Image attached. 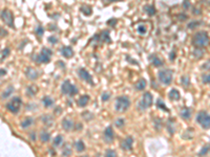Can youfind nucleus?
Returning a JSON list of instances; mask_svg holds the SVG:
<instances>
[{
    "mask_svg": "<svg viewBox=\"0 0 210 157\" xmlns=\"http://www.w3.org/2000/svg\"><path fill=\"white\" fill-rule=\"evenodd\" d=\"M157 106H158V108H159V109H162V110H164V111H166V112H169V109L166 107V104H165L164 102L162 101V98H158Z\"/></svg>",
    "mask_w": 210,
    "mask_h": 157,
    "instance_id": "31",
    "label": "nucleus"
},
{
    "mask_svg": "<svg viewBox=\"0 0 210 157\" xmlns=\"http://www.w3.org/2000/svg\"><path fill=\"white\" fill-rule=\"evenodd\" d=\"M197 123L203 129L208 130L210 128V116L208 112L205 111V110H201L197 115Z\"/></svg>",
    "mask_w": 210,
    "mask_h": 157,
    "instance_id": "4",
    "label": "nucleus"
},
{
    "mask_svg": "<svg viewBox=\"0 0 210 157\" xmlns=\"http://www.w3.org/2000/svg\"><path fill=\"white\" fill-rule=\"evenodd\" d=\"M105 156H107V157H115V156H117V152L116 151H114V150H107L106 152H105Z\"/></svg>",
    "mask_w": 210,
    "mask_h": 157,
    "instance_id": "42",
    "label": "nucleus"
},
{
    "mask_svg": "<svg viewBox=\"0 0 210 157\" xmlns=\"http://www.w3.org/2000/svg\"><path fill=\"white\" fill-rule=\"evenodd\" d=\"M202 80H203L204 84H209V81H210L209 73H204L203 76H202Z\"/></svg>",
    "mask_w": 210,
    "mask_h": 157,
    "instance_id": "43",
    "label": "nucleus"
},
{
    "mask_svg": "<svg viewBox=\"0 0 210 157\" xmlns=\"http://www.w3.org/2000/svg\"><path fill=\"white\" fill-rule=\"evenodd\" d=\"M193 55L195 56V58H198V59H200L204 56V50L203 48H199V47H195L194 51H193Z\"/></svg>",
    "mask_w": 210,
    "mask_h": 157,
    "instance_id": "36",
    "label": "nucleus"
},
{
    "mask_svg": "<svg viewBox=\"0 0 210 157\" xmlns=\"http://www.w3.org/2000/svg\"><path fill=\"white\" fill-rule=\"evenodd\" d=\"M99 39L102 40V42H105V43H112V39H110V36H109V31H107V29H105L101 33L100 35H99Z\"/></svg>",
    "mask_w": 210,
    "mask_h": 157,
    "instance_id": "19",
    "label": "nucleus"
},
{
    "mask_svg": "<svg viewBox=\"0 0 210 157\" xmlns=\"http://www.w3.org/2000/svg\"><path fill=\"white\" fill-rule=\"evenodd\" d=\"M75 148H76L77 152H80V153H82L85 151V145L82 140H78V142H76V144H75Z\"/></svg>",
    "mask_w": 210,
    "mask_h": 157,
    "instance_id": "28",
    "label": "nucleus"
},
{
    "mask_svg": "<svg viewBox=\"0 0 210 157\" xmlns=\"http://www.w3.org/2000/svg\"><path fill=\"white\" fill-rule=\"evenodd\" d=\"M153 103V94H151L150 92H145L144 94L142 96V101L140 102V104L138 105V106L140 107V109L142 110H145L149 108V107H151V105Z\"/></svg>",
    "mask_w": 210,
    "mask_h": 157,
    "instance_id": "9",
    "label": "nucleus"
},
{
    "mask_svg": "<svg viewBox=\"0 0 210 157\" xmlns=\"http://www.w3.org/2000/svg\"><path fill=\"white\" fill-rule=\"evenodd\" d=\"M183 7L185 10H189L190 9V2L189 0H185V1L183 2Z\"/></svg>",
    "mask_w": 210,
    "mask_h": 157,
    "instance_id": "48",
    "label": "nucleus"
},
{
    "mask_svg": "<svg viewBox=\"0 0 210 157\" xmlns=\"http://www.w3.org/2000/svg\"><path fill=\"white\" fill-rule=\"evenodd\" d=\"M89 102V95H82L81 98L77 101V104H78L79 107H85Z\"/></svg>",
    "mask_w": 210,
    "mask_h": 157,
    "instance_id": "23",
    "label": "nucleus"
},
{
    "mask_svg": "<svg viewBox=\"0 0 210 157\" xmlns=\"http://www.w3.org/2000/svg\"><path fill=\"white\" fill-rule=\"evenodd\" d=\"M5 74H7V70H5V69H0V76H5Z\"/></svg>",
    "mask_w": 210,
    "mask_h": 157,
    "instance_id": "52",
    "label": "nucleus"
},
{
    "mask_svg": "<svg viewBox=\"0 0 210 157\" xmlns=\"http://www.w3.org/2000/svg\"><path fill=\"white\" fill-rule=\"evenodd\" d=\"M143 10H144V12L147 14L148 16H150V17H153V16H154L157 14V10L156 7H153V4H146L144 5Z\"/></svg>",
    "mask_w": 210,
    "mask_h": 157,
    "instance_id": "17",
    "label": "nucleus"
},
{
    "mask_svg": "<svg viewBox=\"0 0 210 157\" xmlns=\"http://www.w3.org/2000/svg\"><path fill=\"white\" fill-rule=\"evenodd\" d=\"M36 35H37L39 38H41L44 35V28L41 25H38L36 27Z\"/></svg>",
    "mask_w": 210,
    "mask_h": 157,
    "instance_id": "38",
    "label": "nucleus"
},
{
    "mask_svg": "<svg viewBox=\"0 0 210 157\" xmlns=\"http://www.w3.org/2000/svg\"><path fill=\"white\" fill-rule=\"evenodd\" d=\"M71 154V147L68 145H66V147L63 149V151H62V155L63 156H70Z\"/></svg>",
    "mask_w": 210,
    "mask_h": 157,
    "instance_id": "39",
    "label": "nucleus"
},
{
    "mask_svg": "<svg viewBox=\"0 0 210 157\" xmlns=\"http://www.w3.org/2000/svg\"><path fill=\"white\" fill-rule=\"evenodd\" d=\"M117 22H118V19L112 18V19H109V20L107 21V24H108L109 26H112V27H115L116 25H117Z\"/></svg>",
    "mask_w": 210,
    "mask_h": 157,
    "instance_id": "44",
    "label": "nucleus"
},
{
    "mask_svg": "<svg viewBox=\"0 0 210 157\" xmlns=\"http://www.w3.org/2000/svg\"><path fill=\"white\" fill-rule=\"evenodd\" d=\"M48 41L52 44H57L58 43V39H57V37H55V36H51V37H48Z\"/></svg>",
    "mask_w": 210,
    "mask_h": 157,
    "instance_id": "47",
    "label": "nucleus"
},
{
    "mask_svg": "<svg viewBox=\"0 0 210 157\" xmlns=\"http://www.w3.org/2000/svg\"><path fill=\"white\" fill-rule=\"evenodd\" d=\"M132 145H134V137L132 136H127L125 139H123L120 144V147L124 151H131L132 150Z\"/></svg>",
    "mask_w": 210,
    "mask_h": 157,
    "instance_id": "13",
    "label": "nucleus"
},
{
    "mask_svg": "<svg viewBox=\"0 0 210 157\" xmlns=\"http://www.w3.org/2000/svg\"><path fill=\"white\" fill-rule=\"evenodd\" d=\"M135 88H136V90L138 91H142V90H144L146 88V81L145 79H141L139 81L137 82V84L135 85Z\"/></svg>",
    "mask_w": 210,
    "mask_h": 157,
    "instance_id": "25",
    "label": "nucleus"
},
{
    "mask_svg": "<svg viewBox=\"0 0 210 157\" xmlns=\"http://www.w3.org/2000/svg\"><path fill=\"white\" fill-rule=\"evenodd\" d=\"M192 44L195 47L199 48H205L209 44V36L208 33L205 31L198 32L192 38Z\"/></svg>",
    "mask_w": 210,
    "mask_h": 157,
    "instance_id": "1",
    "label": "nucleus"
},
{
    "mask_svg": "<svg viewBox=\"0 0 210 157\" xmlns=\"http://www.w3.org/2000/svg\"><path fill=\"white\" fill-rule=\"evenodd\" d=\"M33 124H34V120H33L32 117H27L21 123V127L23 129H26V128H29L30 126H32Z\"/></svg>",
    "mask_w": 210,
    "mask_h": 157,
    "instance_id": "30",
    "label": "nucleus"
},
{
    "mask_svg": "<svg viewBox=\"0 0 210 157\" xmlns=\"http://www.w3.org/2000/svg\"><path fill=\"white\" fill-rule=\"evenodd\" d=\"M202 21H192V22H189L188 25H187V27L190 29H195L197 27H199L200 25H202Z\"/></svg>",
    "mask_w": 210,
    "mask_h": 157,
    "instance_id": "34",
    "label": "nucleus"
},
{
    "mask_svg": "<svg viewBox=\"0 0 210 157\" xmlns=\"http://www.w3.org/2000/svg\"><path fill=\"white\" fill-rule=\"evenodd\" d=\"M130 105H131V102L127 96L125 95L118 96V98H116L115 109L117 112H125L126 110H128Z\"/></svg>",
    "mask_w": 210,
    "mask_h": 157,
    "instance_id": "2",
    "label": "nucleus"
},
{
    "mask_svg": "<svg viewBox=\"0 0 210 157\" xmlns=\"http://www.w3.org/2000/svg\"><path fill=\"white\" fill-rule=\"evenodd\" d=\"M37 92H38V87H36L35 85H32V86L27 88V94L30 96H34Z\"/></svg>",
    "mask_w": 210,
    "mask_h": 157,
    "instance_id": "33",
    "label": "nucleus"
},
{
    "mask_svg": "<svg viewBox=\"0 0 210 157\" xmlns=\"http://www.w3.org/2000/svg\"><path fill=\"white\" fill-rule=\"evenodd\" d=\"M167 129H168V131H169L170 134H175L176 129H175V127H173V123H171V120H169L167 124Z\"/></svg>",
    "mask_w": 210,
    "mask_h": 157,
    "instance_id": "40",
    "label": "nucleus"
},
{
    "mask_svg": "<svg viewBox=\"0 0 210 157\" xmlns=\"http://www.w3.org/2000/svg\"><path fill=\"white\" fill-rule=\"evenodd\" d=\"M103 140L106 144H112L115 140V134L114 130H112V127L108 126L103 132Z\"/></svg>",
    "mask_w": 210,
    "mask_h": 157,
    "instance_id": "11",
    "label": "nucleus"
},
{
    "mask_svg": "<svg viewBox=\"0 0 210 157\" xmlns=\"http://www.w3.org/2000/svg\"><path fill=\"white\" fill-rule=\"evenodd\" d=\"M169 59H170V61H175V59H176V52L175 51H171L170 52Z\"/></svg>",
    "mask_w": 210,
    "mask_h": 157,
    "instance_id": "50",
    "label": "nucleus"
},
{
    "mask_svg": "<svg viewBox=\"0 0 210 157\" xmlns=\"http://www.w3.org/2000/svg\"><path fill=\"white\" fill-rule=\"evenodd\" d=\"M80 12L82 14H84L85 16H90L93 14V9L86 4H83L81 7H80Z\"/></svg>",
    "mask_w": 210,
    "mask_h": 157,
    "instance_id": "26",
    "label": "nucleus"
},
{
    "mask_svg": "<svg viewBox=\"0 0 210 157\" xmlns=\"http://www.w3.org/2000/svg\"><path fill=\"white\" fill-rule=\"evenodd\" d=\"M39 138L42 142H49V139H51V134H49L48 131L42 130L39 134Z\"/></svg>",
    "mask_w": 210,
    "mask_h": 157,
    "instance_id": "24",
    "label": "nucleus"
},
{
    "mask_svg": "<svg viewBox=\"0 0 210 157\" xmlns=\"http://www.w3.org/2000/svg\"><path fill=\"white\" fill-rule=\"evenodd\" d=\"M62 142H63V136L59 134V135H57L54 138V140H52V146H54V147H59Z\"/></svg>",
    "mask_w": 210,
    "mask_h": 157,
    "instance_id": "32",
    "label": "nucleus"
},
{
    "mask_svg": "<svg viewBox=\"0 0 210 157\" xmlns=\"http://www.w3.org/2000/svg\"><path fill=\"white\" fill-rule=\"evenodd\" d=\"M42 122H43L44 125H46L48 127H49V126H52V124H54V118H52L51 115L45 114V115H43V116H42Z\"/></svg>",
    "mask_w": 210,
    "mask_h": 157,
    "instance_id": "27",
    "label": "nucleus"
},
{
    "mask_svg": "<svg viewBox=\"0 0 210 157\" xmlns=\"http://www.w3.org/2000/svg\"><path fill=\"white\" fill-rule=\"evenodd\" d=\"M110 96H112V94H110L109 92H104L103 94H102V101L107 102L110 98Z\"/></svg>",
    "mask_w": 210,
    "mask_h": 157,
    "instance_id": "46",
    "label": "nucleus"
},
{
    "mask_svg": "<svg viewBox=\"0 0 210 157\" xmlns=\"http://www.w3.org/2000/svg\"><path fill=\"white\" fill-rule=\"evenodd\" d=\"M108 2H118V1H121V0H107Z\"/></svg>",
    "mask_w": 210,
    "mask_h": 157,
    "instance_id": "54",
    "label": "nucleus"
},
{
    "mask_svg": "<svg viewBox=\"0 0 210 157\" xmlns=\"http://www.w3.org/2000/svg\"><path fill=\"white\" fill-rule=\"evenodd\" d=\"M52 49L43 47L41 49L40 54L37 55V57L35 58V61L37 63H42V64H45V63H49L51 62V58H52Z\"/></svg>",
    "mask_w": 210,
    "mask_h": 157,
    "instance_id": "5",
    "label": "nucleus"
},
{
    "mask_svg": "<svg viewBox=\"0 0 210 157\" xmlns=\"http://www.w3.org/2000/svg\"><path fill=\"white\" fill-rule=\"evenodd\" d=\"M149 29H150V25L144 21L139 22L136 25V31L140 36H146L149 33Z\"/></svg>",
    "mask_w": 210,
    "mask_h": 157,
    "instance_id": "12",
    "label": "nucleus"
},
{
    "mask_svg": "<svg viewBox=\"0 0 210 157\" xmlns=\"http://www.w3.org/2000/svg\"><path fill=\"white\" fill-rule=\"evenodd\" d=\"M42 103H43V105H44V107H45V108H51L52 105L55 104V101L52 100L51 96L46 95V96H43Z\"/></svg>",
    "mask_w": 210,
    "mask_h": 157,
    "instance_id": "22",
    "label": "nucleus"
},
{
    "mask_svg": "<svg viewBox=\"0 0 210 157\" xmlns=\"http://www.w3.org/2000/svg\"><path fill=\"white\" fill-rule=\"evenodd\" d=\"M10 48H4V50H2L1 52V60L5 59V58H7V56H10Z\"/></svg>",
    "mask_w": 210,
    "mask_h": 157,
    "instance_id": "41",
    "label": "nucleus"
},
{
    "mask_svg": "<svg viewBox=\"0 0 210 157\" xmlns=\"http://www.w3.org/2000/svg\"><path fill=\"white\" fill-rule=\"evenodd\" d=\"M7 35V32L5 31L4 28H2V27H0V37H4V36Z\"/></svg>",
    "mask_w": 210,
    "mask_h": 157,
    "instance_id": "49",
    "label": "nucleus"
},
{
    "mask_svg": "<svg viewBox=\"0 0 210 157\" xmlns=\"http://www.w3.org/2000/svg\"><path fill=\"white\" fill-rule=\"evenodd\" d=\"M149 60H150L151 64H153L154 67H161V66L164 65V61L157 55H151L149 57Z\"/></svg>",
    "mask_w": 210,
    "mask_h": 157,
    "instance_id": "15",
    "label": "nucleus"
},
{
    "mask_svg": "<svg viewBox=\"0 0 210 157\" xmlns=\"http://www.w3.org/2000/svg\"><path fill=\"white\" fill-rule=\"evenodd\" d=\"M181 83L183 84L185 87L188 86L189 83H190V82H189V78H188V76H183V78H182V80H181Z\"/></svg>",
    "mask_w": 210,
    "mask_h": 157,
    "instance_id": "45",
    "label": "nucleus"
},
{
    "mask_svg": "<svg viewBox=\"0 0 210 157\" xmlns=\"http://www.w3.org/2000/svg\"><path fill=\"white\" fill-rule=\"evenodd\" d=\"M21 105H22L21 98H19V96H15V98H13L12 100L7 104V109L9 110L10 112H12V113L17 114L21 108Z\"/></svg>",
    "mask_w": 210,
    "mask_h": 157,
    "instance_id": "8",
    "label": "nucleus"
},
{
    "mask_svg": "<svg viewBox=\"0 0 210 157\" xmlns=\"http://www.w3.org/2000/svg\"><path fill=\"white\" fill-rule=\"evenodd\" d=\"M14 90H15V89H14V87H13V86H9V87L7 88V89L4 90V92L2 93L1 98H3V100H4V98H10V96H11V94H12V93L14 92Z\"/></svg>",
    "mask_w": 210,
    "mask_h": 157,
    "instance_id": "29",
    "label": "nucleus"
},
{
    "mask_svg": "<svg viewBox=\"0 0 210 157\" xmlns=\"http://www.w3.org/2000/svg\"><path fill=\"white\" fill-rule=\"evenodd\" d=\"M168 98H169L171 101H179L180 98H181V94H180L178 89L172 88L169 91V93H168Z\"/></svg>",
    "mask_w": 210,
    "mask_h": 157,
    "instance_id": "18",
    "label": "nucleus"
},
{
    "mask_svg": "<svg viewBox=\"0 0 210 157\" xmlns=\"http://www.w3.org/2000/svg\"><path fill=\"white\" fill-rule=\"evenodd\" d=\"M115 126L118 127L119 129L123 128V127L125 126V120H124V118H122V117H120V118H118V120H116Z\"/></svg>",
    "mask_w": 210,
    "mask_h": 157,
    "instance_id": "35",
    "label": "nucleus"
},
{
    "mask_svg": "<svg viewBox=\"0 0 210 157\" xmlns=\"http://www.w3.org/2000/svg\"><path fill=\"white\" fill-rule=\"evenodd\" d=\"M30 137L32 138L33 142H35V140H36V132L35 131H32L31 133H30Z\"/></svg>",
    "mask_w": 210,
    "mask_h": 157,
    "instance_id": "51",
    "label": "nucleus"
},
{
    "mask_svg": "<svg viewBox=\"0 0 210 157\" xmlns=\"http://www.w3.org/2000/svg\"><path fill=\"white\" fill-rule=\"evenodd\" d=\"M61 92L63 93V94L74 96L79 92V90H78V88L75 86V85L71 84L70 80H65V81L63 82L62 86H61Z\"/></svg>",
    "mask_w": 210,
    "mask_h": 157,
    "instance_id": "6",
    "label": "nucleus"
},
{
    "mask_svg": "<svg viewBox=\"0 0 210 157\" xmlns=\"http://www.w3.org/2000/svg\"><path fill=\"white\" fill-rule=\"evenodd\" d=\"M61 54H62V56H64L65 58L70 59V58L74 56V50L71 46H64V47L61 48Z\"/></svg>",
    "mask_w": 210,
    "mask_h": 157,
    "instance_id": "20",
    "label": "nucleus"
},
{
    "mask_svg": "<svg viewBox=\"0 0 210 157\" xmlns=\"http://www.w3.org/2000/svg\"><path fill=\"white\" fill-rule=\"evenodd\" d=\"M25 74H26L27 78H29L30 80H32V81H34V80H36L38 76H39L38 71L33 67H27L26 70H25Z\"/></svg>",
    "mask_w": 210,
    "mask_h": 157,
    "instance_id": "16",
    "label": "nucleus"
},
{
    "mask_svg": "<svg viewBox=\"0 0 210 157\" xmlns=\"http://www.w3.org/2000/svg\"><path fill=\"white\" fill-rule=\"evenodd\" d=\"M78 76H79L80 79L83 80V81H85L86 83H88L89 85H92V86L95 85L92 74L88 72V71L85 69V68H79V69H78Z\"/></svg>",
    "mask_w": 210,
    "mask_h": 157,
    "instance_id": "10",
    "label": "nucleus"
},
{
    "mask_svg": "<svg viewBox=\"0 0 210 157\" xmlns=\"http://www.w3.org/2000/svg\"><path fill=\"white\" fill-rule=\"evenodd\" d=\"M58 64H60V66H61V67H63V68H65V63L64 62H62V61H58Z\"/></svg>",
    "mask_w": 210,
    "mask_h": 157,
    "instance_id": "53",
    "label": "nucleus"
},
{
    "mask_svg": "<svg viewBox=\"0 0 210 157\" xmlns=\"http://www.w3.org/2000/svg\"><path fill=\"white\" fill-rule=\"evenodd\" d=\"M192 113V111H191V109H189V108H183L180 111V116H181L183 120H190L191 118V114Z\"/></svg>",
    "mask_w": 210,
    "mask_h": 157,
    "instance_id": "21",
    "label": "nucleus"
},
{
    "mask_svg": "<svg viewBox=\"0 0 210 157\" xmlns=\"http://www.w3.org/2000/svg\"><path fill=\"white\" fill-rule=\"evenodd\" d=\"M158 78L159 81L161 82V84H163L164 86H168L171 84L173 79V71L171 69H163L160 70L158 73Z\"/></svg>",
    "mask_w": 210,
    "mask_h": 157,
    "instance_id": "3",
    "label": "nucleus"
},
{
    "mask_svg": "<svg viewBox=\"0 0 210 157\" xmlns=\"http://www.w3.org/2000/svg\"><path fill=\"white\" fill-rule=\"evenodd\" d=\"M0 18H1V20L3 21L9 27L15 28V24H14V15H13L12 11H10L9 9L2 10L1 13H0Z\"/></svg>",
    "mask_w": 210,
    "mask_h": 157,
    "instance_id": "7",
    "label": "nucleus"
},
{
    "mask_svg": "<svg viewBox=\"0 0 210 157\" xmlns=\"http://www.w3.org/2000/svg\"><path fill=\"white\" fill-rule=\"evenodd\" d=\"M208 152H209V145H206L204 146V147L202 148V150L199 152V156H204L206 155V154H208Z\"/></svg>",
    "mask_w": 210,
    "mask_h": 157,
    "instance_id": "37",
    "label": "nucleus"
},
{
    "mask_svg": "<svg viewBox=\"0 0 210 157\" xmlns=\"http://www.w3.org/2000/svg\"><path fill=\"white\" fill-rule=\"evenodd\" d=\"M61 125H62V128L67 132L75 129V123L71 120H68V118H64V120H62Z\"/></svg>",
    "mask_w": 210,
    "mask_h": 157,
    "instance_id": "14",
    "label": "nucleus"
}]
</instances>
